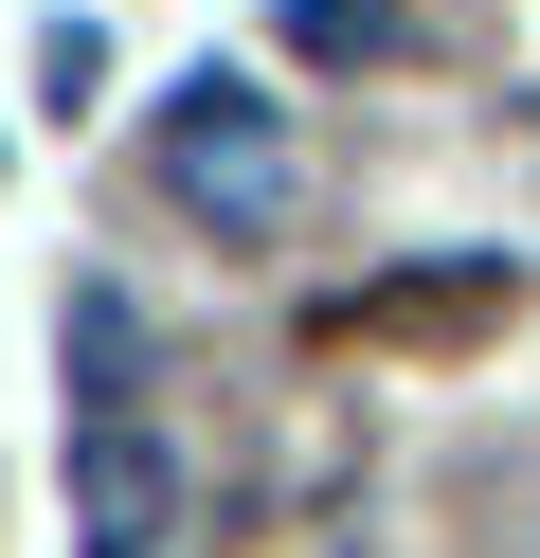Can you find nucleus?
Listing matches in <instances>:
<instances>
[{"label":"nucleus","instance_id":"f257e3e1","mask_svg":"<svg viewBox=\"0 0 540 558\" xmlns=\"http://www.w3.org/2000/svg\"><path fill=\"white\" fill-rule=\"evenodd\" d=\"M163 198L216 234V253H271L288 217H307V145H288V109L252 73H180L163 90Z\"/></svg>","mask_w":540,"mask_h":558},{"label":"nucleus","instance_id":"f03ea898","mask_svg":"<svg viewBox=\"0 0 540 558\" xmlns=\"http://www.w3.org/2000/svg\"><path fill=\"white\" fill-rule=\"evenodd\" d=\"M180 450L144 433V414H72V541L91 558H180Z\"/></svg>","mask_w":540,"mask_h":558},{"label":"nucleus","instance_id":"7ed1b4c3","mask_svg":"<svg viewBox=\"0 0 540 558\" xmlns=\"http://www.w3.org/2000/svg\"><path fill=\"white\" fill-rule=\"evenodd\" d=\"M72 414H144V306L108 289V270H72Z\"/></svg>","mask_w":540,"mask_h":558},{"label":"nucleus","instance_id":"20e7f679","mask_svg":"<svg viewBox=\"0 0 540 558\" xmlns=\"http://www.w3.org/2000/svg\"><path fill=\"white\" fill-rule=\"evenodd\" d=\"M504 306V253H451V270H396V289H360V342H468Z\"/></svg>","mask_w":540,"mask_h":558},{"label":"nucleus","instance_id":"39448f33","mask_svg":"<svg viewBox=\"0 0 540 558\" xmlns=\"http://www.w3.org/2000/svg\"><path fill=\"white\" fill-rule=\"evenodd\" d=\"M288 54H324V73H379V54H415V0H288Z\"/></svg>","mask_w":540,"mask_h":558},{"label":"nucleus","instance_id":"423d86ee","mask_svg":"<svg viewBox=\"0 0 540 558\" xmlns=\"http://www.w3.org/2000/svg\"><path fill=\"white\" fill-rule=\"evenodd\" d=\"M36 90H55V109H72V90H108V37H91V19H55V37H36Z\"/></svg>","mask_w":540,"mask_h":558}]
</instances>
